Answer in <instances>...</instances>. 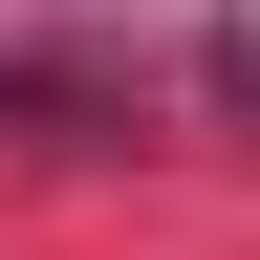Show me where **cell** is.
<instances>
[{
	"mask_svg": "<svg viewBox=\"0 0 260 260\" xmlns=\"http://www.w3.org/2000/svg\"><path fill=\"white\" fill-rule=\"evenodd\" d=\"M239 109H260V44H239Z\"/></svg>",
	"mask_w": 260,
	"mask_h": 260,
	"instance_id": "1",
	"label": "cell"
}]
</instances>
